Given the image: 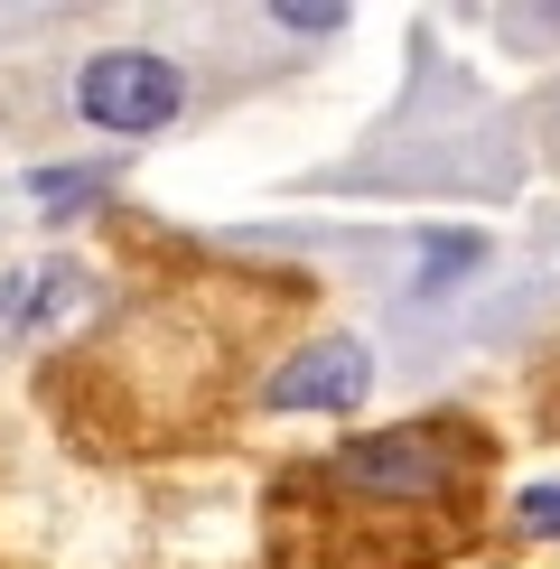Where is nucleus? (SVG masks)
Returning a JSON list of instances; mask_svg holds the SVG:
<instances>
[{"mask_svg": "<svg viewBox=\"0 0 560 569\" xmlns=\"http://www.w3.org/2000/svg\"><path fill=\"white\" fill-rule=\"evenodd\" d=\"M178 103H187V76H178L169 57H150V47H103V57L76 76V112H84L93 131H122V140L169 131Z\"/></svg>", "mask_w": 560, "mask_h": 569, "instance_id": "1", "label": "nucleus"}, {"mask_svg": "<svg viewBox=\"0 0 560 569\" xmlns=\"http://www.w3.org/2000/svg\"><path fill=\"white\" fill-rule=\"evenodd\" d=\"M346 486H364V495H392V505H430V495H449L458 486V467H467V448L439 430V420H411V430H373V439H346L337 458Z\"/></svg>", "mask_w": 560, "mask_h": 569, "instance_id": "2", "label": "nucleus"}, {"mask_svg": "<svg viewBox=\"0 0 560 569\" xmlns=\"http://www.w3.org/2000/svg\"><path fill=\"white\" fill-rule=\"evenodd\" d=\"M93 308H103V280L76 252H38V262L0 271V346H47L66 327H84Z\"/></svg>", "mask_w": 560, "mask_h": 569, "instance_id": "3", "label": "nucleus"}, {"mask_svg": "<svg viewBox=\"0 0 560 569\" xmlns=\"http://www.w3.org/2000/svg\"><path fill=\"white\" fill-rule=\"evenodd\" d=\"M364 392H373V355L356 337H318L262 383V411H346Z\"/></svg>", "mask_w": 560, "mask_h": 569, "instance_id": "4", "label": "nucleus"}, {"mask_svg": "<svg viewBox=\"0 0 560 569\" xmlns=\"http://www.w3.org/2000/svg\"><path fill=\"white\" fill-rule=\"evenodd\" d=\"M29 187H38V206H47V216H76V206H93V197H103V169H38Z\"/></svg>", "mask_w": 560, "mask_h": 569, "instance_id": "5", "label": "nucleus"}, {"mask_svg": "<svg viewBox=\"0 0 560 569\" xmlns=\"http://www.w3.org/2000/svg\"><path fill=\"white\" fill-rule=\"evenodd\" d=\"M513 523H523V532H560V486H523Z\"/></svg>", "mask_w": 560, "mask_h": 569, "instance_id": "6", "label": "nucleus"}, {"mask_svg": "<svg viewBox=\"0 0 560 569\" xmlns=\"http://www.w3.org/2000/svg\"><path fill=\"white\" fill-rule=\"evenodd\" d=\"M271 19H280V29H337L346 10H299V0H290V10H271Z\"/></svg>", "mask_w": 560, "mask_h": 569, "instance_id": "7", "label": "nucleus"}]
</instances>
